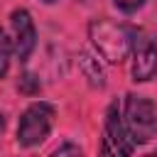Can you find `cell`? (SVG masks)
I'll return each instance as SVG.
<instances>
[{"instance_id":"5b68a950","label":"cell","mask_w":157,"mask_h":157,"mask_svg":"<svg viewBox=\"0 0 157 157\" xmlns=\"http://www.w3.org/2000/svg\"><path fill=\"white\" fill-rule=\"evenodd\" d=\"M10 25H12V49H15L17 59L25 64L32 56L34 47H37V27H34V20H32V15L25 7H17L10 15Z\"/></svg>"},{"instance_id":"277c9868","label":"cell","mask_w":157,"mask_h":157,"mask_svg":"<svg viewBox=\"0 0 157 157\" xmlns=\"http://www.w3.org/2000/svg\"><path fill=\"white\" fill-rule=\"evenodd\" d=\"M132 81L145 83L157 76V44L145 29H132Z\"/></svg>"},{"instance_id":"52a82bcc","label":"cell","mask_w":157,"mask_h":157,"mask_svg":"<svg viewBox=\"0 0 157 157\" xmlns=\"http://www.w3.org/2000/svg\"><path fill=\"white\" fill-rule=\"evenodd\" d=\"M78 69L83 71V76L88 78L91 86L96 88H103L105 86V74H103V66L98 64V59H93L88 52H81L78 54Z\"/></svg>"},{"instance_id":"9c48e42d","label":"cell","mask_w":157,"mask_h":157,"mask_svg":"<svg viewBox=\"0 0 157 157\" xmlns=\"http://www.w3.org/2000/svg\"><path fill=\"white\" fill-rule=\"evenodd\" d=\"M17 88H20L22 93H27V96H34V93H39L42 83H39V78H37L34 74H25V76H20Z\"/></svg>"},{"instance_id":"7c38bea8","label":"cell","mask_w":157,"mask_h":157,"mask_svg":"<svg viewBox=\"0 0 157 157\" xmlns=\"http://www.w3.org/2000/svg\"><path fill=\"white\" fill-rule=\"evenodd\" d=\"M2 130H5V115L0 113V135H2Z\"/></svg>"},{"instance_id":"7a4b0ae2","label":"cell","mask_w":157,"mask_h":157,"mask_svg":"<svg viewBox=\"0 0 157 157\" xmlns=\"http://www.w3.org/2000/svg\"><path fill=\"white\" fill-rule=\"evenodd\" d=\"M123 120H125V128H128L132 145H145L152 137H157V108L147 96L128 93Z\"/></svg>"},{"instance_id":"8fae6325","label":"cell","mask_w":157,"mask_h":157,"mask_svg":"<svg viewBox=\"0 0 157 157\" xmlns=\"http://www.w3.org/2000/svg\"><path fill=\"white\" fill-rule=\"evenodd\" d=\"M54 155H81V147L78 145H71V142H64L54 150Z\"/></svg>"},{"instance_id":"ba28073f","label":"cell","mask_w":157,"mask_h":157,"mask_svg":"<svg viewBox=\"0 0 157 157\" xmlns=\"http://www.w3.org/2000/svg\"><path fill=\"white\" fill-rule=\"evenodd\" d=\"M10 59H12V42L7 39L5 29L0 27V78L7 76V71H10Z\"/></svg>"},{"instance_id":"4fadbf2b","label":"cell","mask_w":157,"mask_h":157,"mask_svg":"<svg viewBox=\"0 0 157 157\" xmlns=\"http://www.w3.org/2000/svg\"><path fill=\"white\" fill-rule=\"evenodd\" d=\"M42 2H47V5H52V2H56V0H42Z\"/></svg>"},{"instance_id":"6da1fadb","label":"cell","mask_w":157,"mask_h":157,"mask_svg":"<svg viewBox=\"0 0 157 157\" xmlns=\"http://www.w3.org/2000/svg\"><path fill=\"white\" fill-rule=\"evenodd\" d=\"M88 39L108 64H123L130 56L132 29L115 20L98 17L88 22Z\"/></svg>"},{"instance_id":"3957f363","label":"cell","mask_w":157,"mask_h":157,"mask_svg":"<svg viewBox=\"0 0 157 157\" xmlns=\"http://www.w3.org/2000/svg\"><path fill=\"white\" fill-rule=\"evenodd\" d=\"M56 118V108L47 101H34L25 108L20 123H17V145L20 147H34L47 140L52 132Z\"/></svg>"},{"instance_id":"8992f818","label":"cell","mask_w":157,"mask_h":157,"mask_svg":"<svg viewBox=\"0 0 157 157\" xmlns=\"http://www.w3.org/2000/svg\"><path fill=\"white\" fill-rule=\"evenodd\" d=\"M132 150H135V145H132V140L128 135L120 105H118V101H113L108 105V110H105V147H103V152L130 155Z\"/></svg>"},{"instance_id":"30bf717a","label":"cell","mask_w":157,"mask_h":157,"mask_svg":"<svg viewBox=\"0 0 157 157\" xmlns=\"http://www.w3.org/2000/svg\"><path fill=\"white\" fill-rule=\"evenodd\" d=\"M113 5H115L120 12H125V15H132V12H137V10L145 5V0H113Z\"/></svg>"}]
</instances>
